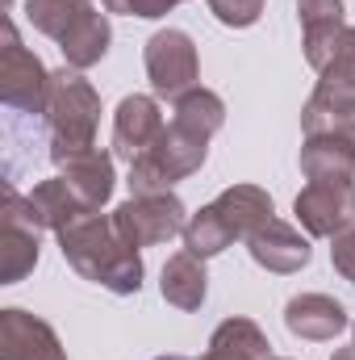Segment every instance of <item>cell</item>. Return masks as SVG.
I'll return each instance as SVG.
<instances>
[{"label":"cell","mask_w":355,"mask_h":360,"mask_svg":"<svg viewBox=\"0 0 355 360\" xmlns=\"http://www.w3.org/2000/svg\"><path fill=\"white\" fill-rule=\"evenodd\" d=\"M267 218H276V201L260 184H230L222 188L209 205H201L196 214H188L184 226V248L201 260L226 252L234 239H251Z\"/></svg>","instance_id":"2"},{"label":"cell","mask_w":355,"mask_h":360,"mask_svg":"<svg viewBox=\"0 0 355 360\" xmlns=\"http://www.w3.org/2000/svg\"><path fill=\"white\" fill-rule=\"evenodd\" d=\"M117 231L126 235V243L134 248H155L168 243L172 235H184L188 226V210L176 193H147V197H130L113 210Z\"/></svg>","instance_id":"8"},{"label":"cell","mask_w":355,"mask_h":360,"mask_svg":"<svg viewBox=\"0 0 355 360\" xmlns=\"http://www.w3.org/2000/svg\"><path fill=\"white\" fill-rule=\"evenodd\" d=\"M305 134H343L355 143V89H322L314 84L309 101L301 105Z\"/></svg>","instance_id":"17"},{"label":"cell","mask_w":355,"mask_h":360,"mask_svg":"<svg viewBox=\"0 0 355 360\" xmlns=\"http://www.w3.org/2000/svg\"><path fill=\"white\" fill-rule=\"evenodd\" d=\"M309 239H339L355 226V180H309L293 201Z\"/></svg>","instance_id":"9"},{"label":"cell","mask_w":355,"mask_h":360,"mask_svg":"<svg viewBox=\"0 0 355 360\" xmlns=\"http://www.w3.org/2000/svg\"><path fill=\"white\" fill-rule=\"evenodd\" d=\"M297 21H301V46H305V63L314 72H322L347 30L343 17V0H297Z\"/></svg>","instance_id":"14"},{"label":"cell","mask_w":355,"mask_h":360,"mask_svg":"<svg viewBox=\"0 0 355 360\" xmlns=\"http://www.w3.org/2000/svg\"><path fill=\"white\" fill-rule=\"evenodd\" d=\"M100 126V92L76 68L51 72V105H46V130H51V160L63 164L76 151L96 147Z\"/></svg>","instance_id":"4"},{"label":"cell","mask_w":355,"mask_h":360,"mask_svg":"<svg viewBox=\"0 0 355 360\" xmlns=\"http://www.w3.org/2000/svg\"><path fill=\"white\" fill-rule=\"evenodd\" d=\"M25 197H29V214H34V222H38L42 231H55V235H59L67 222H76L80 214H92V210H84V201L76 197V188H72L63 176L38 180Z\"/></svg>","instance_id":"20"},{"label":"cell","mask_w":355,"mask_h":360,"mask_svg":"<svg viewBox=\"0 0 355 360\" xmlns=\"http://www.w3.org/2000/svg\"><path fill=\"white\" fill-rule=\"evenodd\" d=\"M105 13H117V17H142V21H155L163 13H172L176 4L172 0H100Z\"/></svg>","instance_id":"25"},{"label":"cell","mask_w":355,"mask_h":360,"mask_svg":"<svg viewBox=\"0 0 355 360\" xmlns=\"http://www.w3.org/2000/svg\"><path fill=\"white\" fill-rule=\"evenodd\" d=\"M59 252L84 281L117 293V297H134L142 289V256L134 243H126V235L117 231L113 214H80L76 222H67L59 231Z\"/></svg>","instance_id":"1"},{"label":"cell","mask_w":355,"mask_h":360,"mask_svg":"<svg viewBox=\"0 0 355 360\" xmlns=\"http://www.w3.org/2000/svg\"><path fill=\"white\" fill-rule=\"evenodd\" d=\"M330 360H355V344H351V348H339Z\"/></svg>","instance_id":"27"},{"label":"cell","mask_w":355,"mask_h":360,"mask_svg":"<svg viewBox=\"0 0 355 360\" xmlns=\"http://www.w3.org/2000/svg\"><path fill=\"white\" fill-rule=\"evenodd\" d=\"M147 160L163 172L168 184H180V180H188L192 172L205 168V160H209V139L184 130L180 122H168L163 134L155 139V147L147 151Z\"/></svg>","instance_id":"16"},{"label":"cell","mask_w":355,"mask_h":360,"mask_svg":"<svg viewBox=\"0 0 355 360\" xmlns=\"http://www.w3.org/2000/svg\"><path fill=\"white\" fill-rule=\"evenodd\" d=\"M38 222L29 214V197H21L8 180L0 188V285H17L42 260Z\"/></svg>","instance_id":"7"},{"label":"cell","mask_w":355,"mask_h":360,"mask_svg":"<svg viewBox=\"0 0 355 360\" xmlns=\"http://www.w3.org/2000/svg\"><path fill=\"white\" fill-rule=\"evenodd\" d=\"M172 113H176L172 122H180L184 130H192V134H201V139H213V134L226 126V101H222L217 92L201 89V84L192 92H184Z\"/></svg>","instance_id":"22"},{"label":"cell","mask_w":355,"mask_h":360,"mask_svg":"<svg viewBox=\"0 0 355 360\" xmlns=\"http://www.w3.org/2000/svg\"><path fill=\"white\" fill-rule=\"evenodd\" d=\"M272 360H288V356H272Z\"/></svg>","instance_id":"29"},{"label":"cell","mask_w":355,"mask_h":360,"mask_svg":"<svg viewBox=\"0 0 355 360\" xmlns=\"http://www.w3.org/2000/svg\"><path fill=\"white\" fill-rule=\"evenodd\" d=\"M172 4H184V0H172Z\"/></svg>","instance_id":"30"},{"label":"cell","mask_w":355,"mask_h":360,"mask_svg":"<svg viewBox=\"0 0 355 360\" xmlns=\"http://www.w3.org/2000/svg\"><path fill=\"white\" fill-rule=\"evenodd\" d=\"M201 360H272V344L260 331V323L234 314V319H226V323L213 327L209 348H205Z\"/></svg>","instance_id":"21"},{"label":"cell","mask_w":355,"mask_h":360,"mask_svg":"<svg viewBox=\"0 0 355 360\" xmlns=\"http://www.w3.org/2000/svg\"><path fill=\"white\" fill-rule=\"evenodd\" d=\"M318 84H322V89H355V25L343 30V38H339V46H335L330 63L318 72Z\"/></svg>","instance_id":"23"},{"label":"cell","mask_w":355,"mask_h":360,"mask_svg":"<svg viewBox=\"0 0 355 360\" xmlns=\"http://www.w3.org/2000/svg\"><path fill=\"white\" fill-rule=\"evenodd\" d=\"M330 264H335V272H339L343 281H351L355 285V226L335 239V248H330Z\"/></svg>","instance_id":"26"},{"label":"cell","mask_w":355,"mask_h":360,"mask_svg":"<svg viewBox=\"0 0 355 360\" xmlns=\"http://www.w3.org/2000/svg\"><path fill=\"white\" fill-rule=\"evenodd\" d=\"M25 21L51 42H59L63 63L76 72L96 68L113 42L109 13H100L92 0H25Z\"/></svg>","instance_id":"3"},{"label":"cell","mask_w":355,"mask_h":360,"mask_svg":"<svg viewBox=\"0 0 355 360\" xmlns=\"http://www.w3.org/2000/svg\"><path fill=\"white\" fill-rule=\"evenodd\" d=\"M351 331H355V323H351Z\"/></svg>","instance_id":"31"},{"label":"cell","mask_w":355,"mask_h":360,"mask_svg":"<svg viewBox=\"0 0 355 360\" xmlns=\"http://www.w3.org/2000/svg\"><path fill=\"white\" fill-rule=\"evenodd\" d=\"M113 151H100V147H88V151H76L59 164V176L76 188V197L84 201V210H105L109 197H113V184H117V172H113Z\"/></svg>","instance_id":"15"},{"label":"cell","mask_w":355,"mask_h":360,"mask_svg":"<svg viewBox=\"0 0 355 360\" xmlns=\"http://www.w3.org/2000/svg\"><path fill=\"white\" fill-rule=\"evenodd\" d=\"M0 344H4V360H67L55 327L21 306L0 310Z\"/></svg>","instance_id":"12"},{"label":"cell","mask_w":355,"mask_h":360,"mask_svg":"<svg viewBox=\"0 0 355 360\" xmlns=\"http://www.w3.org/2000/svg\"><path fill=\"white\" fill-rule=\"evenodd\" d=\"M347 323H351V319H347L343 302L330 297V293H297V297H288V306H284V327H288V335L309 340V344H330L335 335L347 331Z\"/></svg>","instance_id":"13"},{"label":"cell","mask_w":355,"mask_h":360,"mask_svg":"<svg viewBox=\"0 0 355 360\" xmlns=\"http://www.w3.org/2000/svg\"><path fill=\"white\" fill-rule=\"evenodd\" d=\"M163 126L168 122H163V109H159L155 96H147V92L121 96V105L113 113V155L126 160V164L142 160L155 147V139L163 134Z\"/></svg>","instance_id":"10"},{"label":"cell","mask_w":355,"mask_h":360,"mask_svg":"<svg viewBox=\"0 0 355 360\" xmlns=\"http://www.w3.org/2000/svg\"><path fill=\"white\" fill-rule=\"evenodd\" d=\"M155 360H188V356H155Z\"/></svg>","instance_id":"28"},{"label":"cell","mask_w":355,"mask_h":360,"mask_svg":"<svg viewBox=\"0 0 355 360\" xmlns=\"http://www.w3.org/2000/svg\"><path fill=\"white\" fill-rule=\"evenodd\" d=\"M247 252H251V260H255L260 269L276 272V276H293V272H301L314 260L309 235H301V231H297L293 222H284V218H267L264 226L247 239Z\"/></svg>","instance_id":"11"},{"label":"cell","mask_w":355,"mask_h":360,"mask_svg":"<svg viewBox=\"0 0 355 360\" xmlns=\"http://www.w3.org/2000/svg\"><path fill=\"white\" fill-rule=\"evenodd\" d=\"M0 101L13 109V113H42L46 117V105H51V72L46 63L21 42L13 17L4 21V51H0Z\"/></svg>","instance_id":"5"},{"label":"cell","mask_w":355,"mask_h":360,"mask_svg":"<svg viewBox=\"0 0 355 360\" xmlns=\"http://www.w3.org/2000/svg\"><path fill=\"white\" fill-rule=\"evenodd\" d=\"M205 4L230 30H247V25H255L264 17V0H205Z\"/></svg>","instance_id":"24"},{"label":"cell","mask_w":355,"mask_h":360,"mask_svg":"<svg viewBox=\"0 0 355 360\" xmlns=\"http://www.w3.org/2000/svg\"><path fill=\"white\" fill-rule=\"evenodd\" d=\"M142 68H147V80L155 96H168L180 101L184 92H192L201 84V55H196V42L184 34V30H155L142 46Z\"/></svg>","instance_id":"6"},{"label":"cell","mask_w":355,"mask_h":360,"mask_svg":"<svg viewBox=\"0 0 355 360\" xmlns=\"http://www.w3.org/2000/svg\"><path fill=\"white\" fill-rule=\"evenodd\" d=\"M159 293H163L168 306H176V310H184V314L201 310L205 297H209V272H205V260L192 256L188 248L176 252V256H168L163 276H159Z\"/></svg>","instance_id":"18"},{"label":"cell","mask_w":355,"mask_h":360,"mask_svg":"<svg viewBox=\"0 0 355 360\" xmlns=\"http://www.w3.org/2000/svg\"><path fill=\"white\" fill-rule=\"evenodd\" d=\"M301 172L309 180H355V143L343 134H305Z\"/></svg>","instance_id":"19"}]
</instances>
